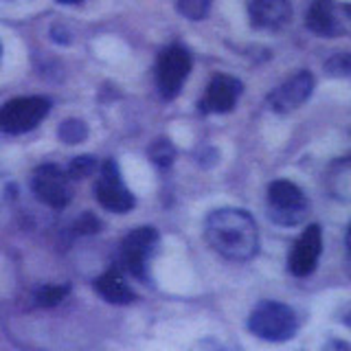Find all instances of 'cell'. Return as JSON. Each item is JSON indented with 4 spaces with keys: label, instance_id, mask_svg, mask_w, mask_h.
<instances>
[{
    "label": "cell",
    "instance_id": "1",
    "mask_svg": "<svg viewBox=\"0 0 351 351\" xmlns=\"http://www.w3.org/2000/svg\"><path fill=\"white\" fill-rule=\"evenodd\" d=\"M204 237L228 261H250L259 250V230L244 208H215L206 217Z\"/></svg>",
    "mask_w": 351,
    "mask_h": 351
},
{
    "label": "cell",
    "instance_id": "19",
    "mask_svg": "<svg viewBox=\"0 0 351 351\" xmlns=\"http://www.w3.org/2000/svg\"><path fill=\"white\" fill-rule=\"evenodd\" d=\"M325 73L332 77H351V51L334 53L325 62Z\"/></svg>",
    "mask_w": 351,
    "mask_h": 351
},
{
    "label": "cell",
    "instance_id": "23",
    "mask_svg": "<svg viewBox=\"0 0 351 351\" xmlns=\"http://www.w3.org/2000/svg\"><path fill=\"white\" fill-rule=\"evenodd\" d=\"M345 244H347V261H349V274H351V224H349V228H347Z\"/></svg>",
    "mask_w": 351,
    "mask_h": 351
},
{
    "label": "cell",
    "instance_id": "24",
    "mask_svg": "<svg viewBox=\"0 0 351 351\" xmlns=\"http://www.w3.org/2000/svg\"><path fill=\"white\" fill-rule=\"evenodd\" d=\"M60 5H77V3H82V0H58Z\"/></svg>",
    "mask_w": 351,
    "mask_h": 351
},
{
    "label": "cell",
    "instance_id": "12",
    "mask_svg": "<svg viewBox=\"0 0 351 351\" xmlns=\"http://www.w3.org/2000/svg\"><path fill=\"white\" fill-rule=\"evenodd\" d=\"M250 25L261 31H279L292 20L290 0H250Z\"/></svg>",
    "mask_w": 351,
    "mask_h": 351
},
{
    "label": "cell",
    "instance_id": "8",
    "mask_svg": "<svg viewBox=\"0 0 351 351\" xmlns=\"http://www.w3.org/2000/svg\"><path fill=\"white\" fill-rule=\"evenodd\" d=\"M95 197L106 211L112 213H128L134 208V195L130 193L123 178H121L119 165L114 160H106L101 165L95 184Z\"/></svg>",
    "mask_w": 351,
    "mask_h": 351
},
{
    "label": "cell",
    "instance_id": "5",
    "mask_svg": "<svg viewBox=\"0 0 351 351\" xmlns=\"http://www.w3.org/2000/svg\"><path fill=\"white\" fill-rule=\"evenodd\" d=\"M191 53L178 44L160 51L156 62V88L162 99L171 101L180 95L186 77L191 73Z\"/></svg>",
    "mask_w": 351,
    "mask_h": 351
},
{
    "label": "cell",
    "instance_id": "10",
    "mask_svg": "<svg viewBox=\"0 0 351 351\" xmlns=\"http://www.w3.org/2000/svg\"><path fill=\"white\" fill-rule=\"evenodd\" d=\"M312 93H314V75L310 71H299L268 95V106L274 112L285 114L303 106Z\"/></svg>",
    "mask_w": 351,
    "mask_h": 351
},
{
    "label": "cell",
    "instance_id": "2",
    "mask_svg": "<svg viewBox=\"0 0 351 351\" xmlns=\"http://www.w3.org/2000/svg\"><path fill=\"white\" fill-rule=\"evenodd\" d=\"M248 329L257 338L268 343H283L299 332V316L290 305L279 301H261L250 312Z\"/></svg>",
    "mask_w": 351,
    "mask_h": 351
},
{
    "label": "cell",
    "instance_id": "25",
    "mask_svg": "<svg viewBox=\"0 0 351 351\" xmlns=\"http://www.w3.org/2000/svg\"><path fill=\"white\" fill-rule=\"evenodd\" d=\"M345 325H347V327L351 329V312H349V314L345 316Z\"/></svg>",
    "mask_w": 351,
    "mask_h": 351
},
{
    "label": "cell",
    "instance_id": "9",
    "mask_svg": "<svg viewBox=\"0 0 351 351\" xmlns=\"http://www.w3.org/2000/svg\"><path fill=\"white\" fill-rule=\"evenodd\" d=\"M321 252H323V230L318 224H310L299 235V239L294 241L288 257V270L294 277H310L318 266Z\"/></svg>",
    "mask_w": 351,
    "mask_h": 351
},
{
    "label": "cell",
    "instance_id": "17",
    "mask_svg": "<svg viewBox=\"0 0 351 351\" xmlns=\"http://www.w3.org/2000/svg\"><path fill=\"white\" fill-rule=\"evenodd\" d=\"M178 14L186 20H204L211 11V0H178Z\"/></svg>",
    "mask_w": 351,
    "mask_h": 351
},
{
    "label": "cell",
    "instance_id": "26",
    "mask_svg": "<svg viewBox=\"0 0 351 351\" xmlns=\"http://www.w3.org/2000/svg\"><path fill=\"white\" fill-rule=\"evenodd\" d=\"M345 11H347V16L351 18V5H345Z\"/></svg>",
    "mask_w": 351,
    "mask_h": 351
},
{
    "label": "cell",
    "instance_id": "4",
    "mask_svg": "<svg viewBox=\"0 0 351 351\" xmlns=\"http://www.w3.org/2000/svg\"><path fill=\"white\" fill-rule=\"evenodd\" d=\"M51 101L44 97H18L0 108V132L5 134H25L38 128L49 114Z\"/></svg>",
    "mask_w": 351,
    "mask_h": 351
},
{
    "label": "cell",
    "instance_id": "15",
    "mask_svg": "<svg viewBox=\"0 0 351 351\" xmlns=\"http://www.w3.org/2000/svg\"><path fill=\"white\" fill-rule=\"evenodd\" d=\"M58 136L62 143H69V145H77V143H84L88 136V125L82 119H66L58 130Z\"/></svg>",
    "mask_w": 351,
    "mask_h": 351
},
{
    "label": "cell",
    "instance_id": "27",
    "mask_svg": "<svg viewBox=\"0 0 351 351\" xmlns=\"http://www.w3.org/2000/svg\"><path fill=\"white\" fill-rule=\"evenodd\" d=\"M0 55H3V47H0Z\"/></svg>",
    "mask_w": 351,
    "mask_h": 351
},
{
    "label": "cell",
    "instance_id": "20",
    "mask_svg": "<svg viewBox=\"0 0 351 351\" xmlns=\"http://www.w3.org/2000/svg\"><path fill=\"white\" fill-rule=\"evenodd\" d=\"M95 169H97V160L93 156H77L69 165V176H71V180H80L95 173Z\"/></svg>",
    "mask_w": 351,
    "mask_h": 351
},
{
    "label": "cell",
    "instance_id": "11",
    "mask_svg": "<svg viewBox=\"0 0 351 351\" xmlns=\"http://www.w3.org/2000/svg\"><path fill=\"white\" fill-rule=\"evenodd\" d=\"M241 86L239 80L228 75H215L211 84H208L204 97L200 99V112L204 114H224L230 112L237 106V99L241 97Z\"/></svg>",
    "mask_w": 351,
    "mask_h": 351
},
{
    "label": "cell",
    "instance_id": "13",
    "mask_svg": "<svg viewBox=\"0 0 351 351\" xmlns=\"http://www.w3.org/2000/svg\"><path fill=\"white\" fill-rule=\"evenodd\" d=\"M95 290L104 301L112 305H128L134 301V292L119 270H108L95 279Z\"/></svg>",
    "mask_w": 351,
    "mask_h": 351
},
{
    "label": "cell",
    "instance_id": "6",
    "mask_svg": "<svg viewBox=\"0 0 351 351\" xmlns=\"http://www.w3.org/2000/svg\"><path fill=\"white\" fill-rule=\"evenodd\" d=\"M158 246V230L154 226H141L121 241L119 261L132 277L147 281V261Z\"/></svg>",
    "mask_w": 351,
    "mask_h": 351
},
{
    "label": "cell",
    "instance_id": "21",
    "mask_svg": "<svg viewBox=\"0 0 351 351\" xmlns=\"http://www.w3.org/2000/svg\"><path fill=\"white\" fill-rule=\"evenodd\" d=\"M75 228H77V233H97V230H101V222L93 215V213H84L80 219L75 222Z\"/></svg>",
    "mask_w": 351,
    "mask_h": 351
},
{
    "label": "cell",
    "instance_id": "7",
    "mask_svg": "<svg viewBox=\"0 0 351 351\" xmlns=\"http://www.w3.org/2000/svg\"><path fill=\"white\" fill-rule=\"evenodd\" d=\"M31 191L42 204L51 208H64L71 202V176L58 165H40L31 176Z\"/></svg>",
    "mask_w": 351,
    "mask_h": 351
},
{
    "label": "cell",
    "instance_id": "3",
    "mask_svg": "<svg viewBox=\"0 0 351 351\" xmlns=\"http://www.w3.org/2000/svg\"><path fill=\"white\" fill-rule=\"evenodd\" d=\"M310 202H307L301 186L290 180H274L268 186V217L279 226H296L301 224Z\"/></svg>",
    "mask_w": 351,
    "mask_h": 351
},
{
    "label": "cell",
    "instance_id": "18",
    "mask_svg": "<svg viewBox=\"0 0 351 351\" xmlns=\"http://www.w3.org/2000/svg\"><path fill=\"white\" fill-rule=\"evenodd\" d=\"M173 156H176V149H173V145L167 138H158L149 147V158H152L154 165H158L160 169L169 167V165L173 162Z\"/></svg>",
    "mask_w": 351,
    "mask_h": 351
},
{
    "label": "cell",
    "instance_id": "22",
    "mask_svg": "<svg viewBox=\"0 0 351 351\" xmlns=\"http://www.w3.org/2000/svg\"><path fill=\"white\" fill-rule=\"evenodd\" d=\"M51 36L55 42H60V44H71V36H69V31L62 29V27H53L51 29Z\"/></svg>",
    "mask_w": 351,
    "mask_h": 351
},
{
    "label": "cell",
    "instance_id": "16",
    "mask_svg": "<svg viewBox=\"0 0 351 351\" xmlns=\"http://www.w3.org/2000/svg\"><path fill=\"white\" fill-rule=\"evenodd\" d=\"M69 292V285H42V288L36 290V303L40 307H55L66 299Z\"/></svg>",
    "mask_w": 351,
    "mask_h": 351
},
{
    "label": "cell",
    "instance_id": "14",
    "mask_svg": "<svg viewBox=\"0 0 351 351\" xmlns=\"http://www.w3.org/2000/svg\"><path fill=\"white\" fill-rule=\"evenodd\" d=\"M305 25L321 38H334L338 33V22L334 18L332 0H314L312 7L307 9Z\"/></svg>",
    "mask_w": 351,
    "mask_h": 351
}]
</instances>
